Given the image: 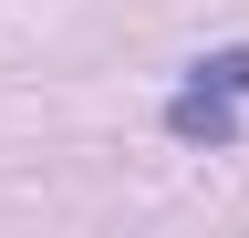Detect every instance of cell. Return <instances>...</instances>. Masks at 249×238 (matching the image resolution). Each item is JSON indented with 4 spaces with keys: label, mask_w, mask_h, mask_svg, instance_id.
<instances>
[{
    "label": "cell",
    "mask_w": 249,
    "mask_h": 238,
    "mask_svg": "<svg viewBox=\"0 0 249 238\" xmlns=\"http://www.w3.org/2000/svg\"><path fill=\"white\" fill-rule=\"evenodd\" d=\"M239 104H249V52H208V63L177 83L166 135H187V145H229V135H239Z\"/></svg>",
    "instance_id": "obj_1"
}]
</instances>
